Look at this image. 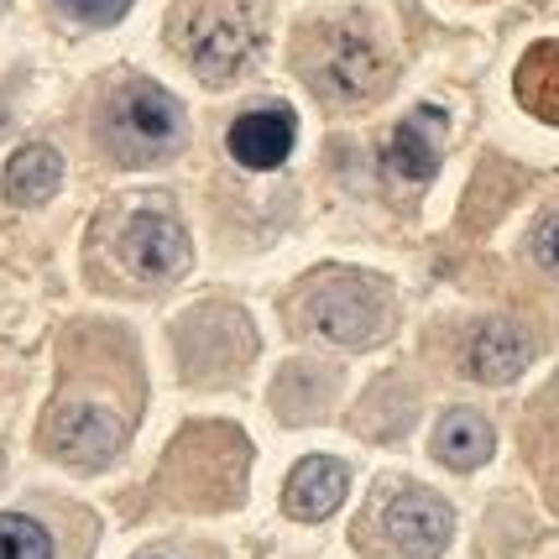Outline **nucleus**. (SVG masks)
Listing matches in <instances>:
<instances>
[{
  "mask_svg": "<svg viewBox=\"0 0 559 559\" xmlns=\"http://www.w3.org/2000/svg\"><path fill=\"white\" fill-rule=\"evenodd\" d=\"M534 361V341L512 324V319H487L471 345H465V371L487 388H502L512 377H523V366Z\"/></svg>",
  "mask_w": 559,
  "mask_h": 559,
  "instance_id": "6e6552de",
  "label": "nucleus"
},
{
  "mask_svg": "<svg viewBox=\"0 0 559 559\" xmlns=\"http://www.w3.org/2000/svg\"><path fill=\"white\" fill-rule=\"evenodd\" d=\"M534 251H538V262H544V267H549V272H559V215H555V219H544V225H538Z\"/></svg>",
  "mask_w": 559,
  "mask_h": 559,
  "instance_id": "f3484780",
  "label": "nucleus"
},
{
  "mask_svg": "<svg viewBox=\"0 0 559 559\" xmlns=\"http://www.w3.org/2000/svg\"><path fill=\"white\" fill-rule=\"evenodd\" d=\"M58 5L84 26H116L131 11V0H58Z\"/></svg>",
  "mask_w": 559,
  "mask_h": 559,
  "instance_id": "dca6fc26",
  "label": "nucleus"
},
{
  "mask_svg": "<svg viewBox=\"0 0 559 559\" xmlns=\"http://www.w3.org/2000/svg\"><path fill=\"white\" fill-rule=\"evenodd\" d=\"M512 90H518V105L528 116L559 126V43H534V48L523 52Z\"/></svg>",
  "mask_w": 559,
  "mask_h": 559,
  "instance_id": "ddd939ff",
  "label": "nucleus"
},
{
  "mask_svg": "<svg viewBox=\"0 0 559 559\" xmlns=\"http://www.w3.org/2000/svg\"><path fill=\"white\" fill-rule=\"evenodd\" d=\"M105 136H110V152L121 163H163L168 152L183 146V110L168 90L142 79V84H126L116 95Z\"/></svg>",
  "mask_w": 559,
  "mask_h": 559,
  "instance_id": "f03ea898",
  "label": "nucleus"
},
{
  "mask_svg": "<svg viewBox=\"0 0 559 559\" xmlns=\"http://www.w3.org/2000/svg\"><path fill=\"white\" fill-rule=\"evenodd\" d=\"M491 450H497V435H491V424L481 414H471V408H455V414L439 418L435 429V455L450 471H476V465L491 461Z\"/></svg>",
  "mask_w": 559,
  "mask_h": 559,
  "instance_id": "f8f14e48",
  "label": "nucleus"
},
{
  "mask_svg": "<svg viewBox=\"0 0 559 559\" xmlns=\"http://www.w3.org/2000/svg\"><path fill=\"white\" fill-rule=\"evenodd\" d=\"M341 497H345V465L330 461V455H309V461L293 465L288 487H283V508L293 518H304V523H319V518H330L341 508Z\"/></svg>",
  "mask_w": 559,
  "mask_h": 559,
  "instance_id": "9b49d317",
  "label": "nucleus"
},
{
  "mask_svg": "<svg viewBox=\"0 0 559 559\" xmlns=\"http://www.w3.org/2000/svg\"><path fill=\"white\" fill-rule=\"evenodd\" d=\"M58 183H63V157L52 152V146L32 142L22 146L16 157H11V168H5V199L11 204H48L58 194Z\"/></svg>",
  "mask_w": 559,
  "mask_h": 559,
  "instance_id": "4468645a",
  "label": "nucleus"
},
{
  "mask_svg": "<svg viewBox=\"0 0 559 559\" xmlns=\"http://www.w3.org/2000/svg\"><path fill=\"white\" fill-rule=\"evenodd\" d=\"M173 43L189 69L210 84H230L257 58V11L251 0H183L173 11Z\"/></svg>",
  "mask_w": 559,
  "mask_h": 559,
  "instance_id": "f257e3e1",
  "label": "nucleus"
},
{
  "mask_svg": "<svg viewBox=\"0 0 559 559\" xmlns=\"http://www.w3.org/2000/svg\"><path fill=\"white\" fill-rule=\"evenodd\" d=\"M121 262L136 277H152V283L178 277V272L189 267V236H183L178 219L157 215V210H142V215L126 219V230H121Z\"/></svg>",
  "mask_w": 559,
  "mask_h": 559,
  "instance_id": "0eeeda50",
  "label": "nucleus"
},
{
  "mask_svg": "<svg viewBox=\"0 0 559 559\" xmlns=\"http://www.w3.org/2000/svg\"><path fill=\"white\" fill-rule=\"evenodd\" d=\"M304 319L314 324L324 341L335 345H371L382 335V293L361 283V277H341V283H324V288L309 293V304H304Z\"/></svg>",
  "mask_w": 559,
  "mask_h": 559,
  "instance_id": "20e7f679",
  "label": "nucleus"
},
{
  "mask_svg": "<svg viewBox=\"0 0 559 559\" xmlns=\"http://www.w3.org/2000/svg\"><path fill=\"white\" fill-rule=\"evenodd\" d=\"M439 146H444V116L439 110H414L392 126L388 142V168L403 178V183H429L439 168Z\"/></svg>",
  "mask_w": 559,
  "mask_h": 559,
  "instance_id": "9d476101",
  "label": "nucleus"
},
{
  "mask_svg": "<svg viewBox=\"0 0 559 559\" xmlns=\"http://www.w3.org/2000/svg\"><path fill=\"white\" fill-rule=\"evenodd\" d=\"M309 79H314V90L324 99H335V105H361V99H371L382 90L388 58H382V48H377L366 32L324 26L314 58H309Z\"/></svg>",
  "mask_w": 559,
  "mask_h": 559,
  "instance_id": "7ed1b4c3",
  "label": "nucleus"
},
{
  "mask_svg": "<svg viewBox=\"0 0 559 559\" xmlns=\"http://www.w3.org/2000/svg\"><path fill=\"white\" fill-rule=\"evenodd\" d=\"M0 559H52V534L37 518L0 512Z\"/></svg>",
  "mask_w": 559,
  "mask_h": 559,
  "instance_id": "2eb2a0df",
  "label": "nucleus"
},
{
  "mask_svg": "<svg viewBox=\"0 0 559 559\" xmlns=\"http://www.w3.org/2000/svg\"><path fill=\"white\" fill-rule=\"evenodd\" d=\"M121 439H126V424L110 408H99V403H69L52 418V450L69 465H79V471L110 465L116 450H121Z\"/></svg>",
  "mask_w": 559,
  "mask_h": 559,
  "instance_id": "423d86ee",
  "label": "nucleus"
},
{
  "mask_svg": "<svg viewBox=\"0 0 559 559\" xmlns=\"http://www.w3.org/2000/svg\"><path fill=\"white\" fill-rule=\"evenodd\" d=\"M382 534H388V544L403 559H435L450 544V534H455V518H450V508L439 497L403 487L382 508Z\"/></svg>",
  "mask_w": 559,
  "mask_h": 559,
  "instance_id": "39448f33",
  "label": "nucleus"
},
{
  "mask_svg": "<svg viewBox=\"0 0 559 559\" xmlns=\"http://www.w3.org/2000/svg\"><path fill=\"white\" fill-rule=\"evenodd\" d=\"M293 136H298V126H293V110L288 105H267V110H246L241 121L230 126V157L241 163V168H277L283 157L293 152Z\"/></svg>",
  "mask_w": 559,
  "mask_h": 559,
  "instance_id": "1a4fd4ad",
  "label": "nucleus"
}]
</instances>
